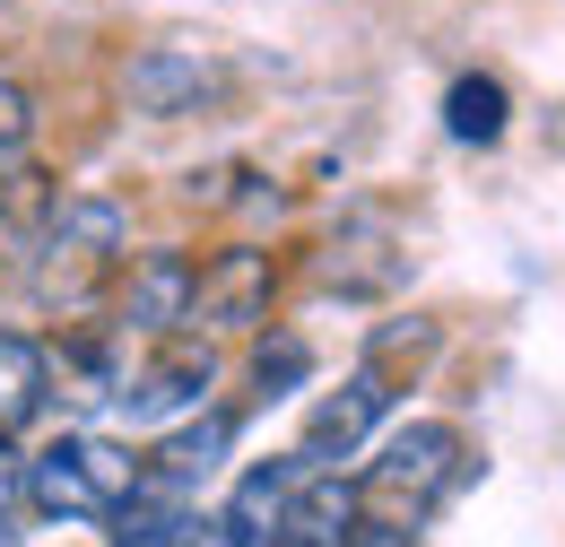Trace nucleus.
<instances>
[{
	"mask_svg": "<svg viewBox=\"0 0 565 547\" xmlns=\"http://www.w3.org/2000/svg\"><path fill=\"white\" fill-rule=\"evenodd\" d=\"M18 495L44 513V522H114L131 495H140V461L105 435H62L26 461Z\"/></svg>",
	"mask_w": 565,
	"mask_h": 547,
	"instance_id": "f257e3e1",
	"label": "nucleus"
},
{
	"mask_svg": "<svg viewBox=\"0 0 565 547\" xmlns=\"http://www.w3.org/2000/svg\"><path fill=\"white\" fill-rule=\"evenodd\" d=\"M452 479H461V435H452L444 417L401 426V435L383 443V461H374V486H383V495H409V504H435Z\"/></svg>",
	"mask_w": 565,
	"mask_h": 547,
	"instance_id": "f03ea898",
	"label": "nucleus"
},
{
	"mask_svg": "<svg viewBox=\"0 0 565 547\" xmlns=\"http://www.w3.org/2000/svg\"><path fill=\"white\" fill-rule=\"evenodd\" d=\"M383 409H392L383 374H374V365H365V374H349V383H340L322 409L305 417V452H296V461H305V470H313V461H349L356 443H365V426H374Z\"/></svg>",
	"mask_w": 565,
	"mask_h": 547,
	"instance_id": "7ed1b4c3",
	"label": "nucleus"
},
{
	"mask_svg": "<svg viewBox=\"0 0 565 547\" xmlns=\"http://www.w3.org/2000/svg\"><path fill=\"white\" fill-rule=\"evenodd\" d=\"M217 383V356L210 347H174V356H157L140 383H122L114 392V409L131 417V426H148V417H174V409H201V392Z\"/></svg>",
	"mask_w": 565,
	"mask_h": 547,
	"instance_id": "20e7f679",
	"label": "nucleus"
},
{
	"mask_svg": "<svg viewBox=\"0 0 565 547\" xmlns=\"http://www.w3.org/2000/svg\"><path fill=\"white\" fill-rule=\"evenodd\" d=\"M262 304H270V261H262V253H226L217 270H201L192 322H210V331H244V322H262Z\"/></svg>",
	"mask_w": 565,
	"mask_h": 547,
	"instance_id": "39448f33",
	"label": "nucleus"
},
{
	"mask_svg": "<svg viewBox=\"0 0 565 547\" xmlns=\"http://www.w3.org/2000/svg\"><path fill=\"white\" fill-rule=\"evenodd\" d=\"M349 539H356V479H313L305 470L279 547H349Z\"/></svg>",
	"mask_w": 565,
	"mask_h": 547,
	"instance_id": "423d86ee",
	"label": "nucleus"
},
{
	"mask_svg": "<svg viewBox=\"0 0 565 547\" xmlns=\"http://www.w3.org/2000/svg\"><path fill=\"white\" fill-rule=\"evenodd\" d=\"M192 296H201V270H192L183 253H148L140 278H131L122 322H131V331H174V322H192Z\"/></svg>",
	"mask_w": 565,
	"mask_h": 547,
	"instance_id": "0eeeda50",
	"label": "nucleus"
},
{
	"mask_svg": "<svg viewBox=\"0 0 565 547\" xmlns=\"http://www.w3.org/2000/svg\"><path fill=\"white\" fill-rule=\"evenodd\" d=\"M226 443H235V417H226V409L192 417V426H174V435L157 443V470H148V479L174 486V495H192V486H201L217 461H226Z\"/></svg>",
	"mask_w": 565,
	"mask_h": 547,
	"instance_id": "6e6552de",
	"label": "nucleus"
},
{
	"mask_svg": "<svg viewBox=\"0 0 565 547\" xmlns=\"http://www.w3.org/2000/svg\"><path fill=\"white\" fill-rule=\"evenodd\" d=\"M44 400H53V347L26 331H0V435H18Z\"/></svg>",
	"mask_w": 565,
	"mask_h": 547,
	"instance_id": "1a4fd4ad",
	"label": "nucleus"
},
{
	"mask_svg": "<svg viewBox=\"0 0 565 547\" xmlns=\"http://www.w3.org/2000/svg\"><path fill=\"white\" fill-rule=\"evenodd\" d=\"M192 495H174V486H157L140 470V495L114 513V547H192Z\"/></svg>",
	"mask_w": 565,
	"mask_h": 547,
	"instance_id": "9d476101",
	"label": "nucleus"
},
{
	"mask_svg": "<svg viewBox=\"0 0 565 547\" xmlns=\"http://www.w3.org/2000/svg\"><path fill=\"white\" fill-rule=\"evenodd\" d=\"M444 131L470 139V148L504 139V87H495V78H452V96H444Z\"/></svg>",
	"mask_w": 565,
	"mask_h": 547,
	"instance_id": "9b49d317",
	"label": "nucleus"
},
{
	"mask_svg": "<svg viewBox=\"0 0 565 547\" xmlns=\"http://www.w3.org/2000/svg\"><path fill=\"white\" fill-rule=\"evenodd\" d=\"M131 87H140L148 114H174V96H183V87H210V69H201V62H166V53H148V62L131 69Z\"/></svg>",
	"mask_w": 565,
	"mask_h": 547,
	"instance_id": "f8f14e48",
	"label": "nucleus"
},
{
	"mask_svg": "<svg viewBox=\"0 0 565 547\" xmlns=\"http://www.w3.org/2000/svg\"><path fill=\"white\" fill-rule=\"evenodd\" d=\"M26 139H35V96H26V87L0 69V157H18Z\"/></svg>",
	"mask_w": 565,
	"mask_h": 547,
	"instance_id": "ddd939ff",
	"label": "nucleus"
},
{
	"mask_svg": "<svg viewBox=\"0 0 565 547\" xmlns=\"http://www.w3.org/2000/svg\"><path fill=\"white\" fill-rule=\"evenodd\" d=\"M18 479H26V461H18L9 435H0V522H9V504H18Z\"/></svg>",
	"mask_w": 565,
	"mask_h": 547,
	"instance_id": "4468645a",
	"label": "nucleus"
},
{
	"mask_svg": "<svg viewBox=\"0 0 565 547\" xmlns=\"http://www.w3.org/2000/svg\"><path fill=\"white\" fill-rule=\"evenodd\" d=\"M0 547H18V530H9V522H0Z\"/></svg>",
	"mask_w": 565,
	"mask_h": 547,
	"instance_id": "2eb2a0df",
	"label": "nucleus"
}]
</instances>
